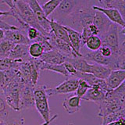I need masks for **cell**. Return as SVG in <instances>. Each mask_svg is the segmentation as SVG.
I'll return each instance as SVG.
<instances>
[{"mask_svg":"<svg viewBox=\"0 0 125 125\" xmlns=\"http://www.w3.org/2000/svg\"><path fill=\"white\" fill-rule=\"evenodd\" d=\"M84 45L86 46V48L90 50V52H95L101 48L103 43H102V40L99 36L92 35L86 41Z\"/></svg>","mask_w":125,"mask_h":125,"instance_id":"4316f807","label":"cell"},{"mask_svg":"<svg viewBox=\"0 0 125 125\" xmlns=\"http://www.w3.org/2000/svg\"><path fill=\"white\" fill-rule=\"evenodd\" d=\"M96 3H98V1H88L85 5L74 10L62 25L69 27L81 33L84 27L93 23L95 10L92 9V6H96Z\"/></svg>","mask_w":125,"mask_h":125,"instance_id":"6da1fadb","label":"cell"},{"mask_svg":"<svg viewBox=\"0 0 125 125\" xmlns=\"http://www.w3.org/2000/svg\"><path fill=\"white\" fill-rule=\"evenodd\" d=\"M0 125H2V124H1V123H0Z\"/></svg>","mask_w":125,"mask_h":125,"instance_id":"f35d334b","label":"cell"},{"mask_svg":"<svg viewBox=\"0 0 125 125\" xmlns=\"http://www.w3.org/2000/svg\"><path fill=\"white\" fill-rule=\"evenodd\" d=\"M98 3L103 6L100 7L117 10L122 17L125 18V0H99Z\"/></svg>","mask_w":125,"mask_h":125,"instance_id":"ffe728a7","label":"cell"},{"mask_svg":"<svg viewBox=\"0 0 125 125\" xmlns=\"http://www.w3.org/2000/svg\"><path fill=\"white\" fill-rule=\"evenodd\" d=\"M66 57L60 52H59L56 49H52L49 52L43 53L42 56L39 58V60L48 64L52 65H61L63 64L66 61Z\"/></svg>","mask_w":125,"mask_h":125,"instance_id":"7c38bea8","label":"cell"},{"mask_svg":"<svg viewBox=\"0 0 125 125\" xmlns=\"http://www.w3.org/2000/svg\"><path fill=\"white\" fill-rule=\"evenodd\" d=\"M105 99L114 100L121 104L125 105V84H124V82L116 89L108 91L105 93Z\"/></svg>","mask_w":125,"mask_h":125,"instance_id":"44dd1931","label":"cell"},{"mask_svg":"<svg viewBox=\"0 0 125 125\" xmlns=\"http://www.w3.org/2000/svg\"><path fill=\"white\" fill-rule=\"evenodd\" d=\"M48 88L46 85H35L33 90V95L34 101L48 99L49 96L47 95L46 88Z\"/></svg>","mask_w":125,"mask_h":125,"instance_id":"f546056e","label":"cell"},{"mask_svg":"<svg viewBox=\"0 0 125 125\" xmlns=\"http://www.w3.org/2000/svg\"><path fill=\"white\" fill-rule=\"evenodd\" d=\"M41 34H42L39 32L37 29H35L34 27H29L26 31V36L31 42H34Z\"/></svg>","mask_w":125,"mask_h":125,"instance_id":"1f68e13d","label":"cell"},{"mask_svg":"<svg viewBox=\"0 0 125 125\" xmlns=\"http://www.w3.org/2000/svg\"><path fill=\"white\" fill-rule=\"evenodd\" d=\"M16 7L20 13V15L22 18V20L24 21L27 25H29L31 27L37 29L39 32L42 34L43 35H47L49 33L45 32L42 27L39 26L38 23L34 15V13L31 7L28 6V4L26 2V1H23V0H18V1H13Z\"/></svg>","mask_w":125,"mask_h":125,"instance_id":"5b68a950","label":"cell"},{"mask_svg":"<svg viewBox=\"0 0 125 125\" xmlns=\"http://www.w3.org/2000/svg\"><path fill=\"white\" fill-rule=\"evenodd\" d=\"M4 39L10 42L14 45H29L31 42L28 40L26 35L21 32L19 29L17 30H10L5 31Z\"/></svg>","mask_w":125,"mask_h":125,"instance_id":"4fadbf2b","label":"cell"},{"mask_svg":"<svg viewBox=\"0 0 125 125\" xmlns=\"http://www.w3.org/2000/svg\"><path fill=\"white\" fill-rule=\"evenodd\" d=\"M62 106L69 114H73L81 109V99L76 95H70L64 99Z\"/></svg>","mask_w":125,"mask_h":125,"instance_id":"ac0fdd59","label":"cell"},{"mask_svg":"<svg viewBox=\"0 0 125 125\" xmlns=\"http://www.w3.org/2000/svg\"><path fill=\"white\" fill-rule=\"evenodd\" d=\"M34 86L31 84H23L20 86V112L34 106L33 90Z\"/></svg>","mask_w":125,"mask_h":125,"instance_id":"52a82bcc","label":"cell"},{"mask_svg":"<svg viewBox=\"0 0 125 125\" xmlns=\"http://www.w3.org/2000/svg\"><path fill=\"white\" fill-rule=\"evenodd\" d=\"M63 65H64V67L66 70V72H67L69 74V77H73L77 73V71L75 70V68L73 67V66L71 63H70L68 62H65Z\"/></svg>","mask_w":125,"mask_h":125,"instance_id":"836d02e7","label":"cell"},{"mask_svg":"<svg viewBox=\"0 0 125 125\" xmlns=\"http://www.w3.org/2000/svg\"><path fill=\"white\" fill-rule=\"evenodd\" d=\"M88 1H61L60 5L56 9L52 15L50 16L51 20L62 24L69 16L73 12L82 6L85 5Z\"/></svg>","mask_w":125,"mask_h":125,"instance_id":"3957f363","label":"cell"},{"mask_svg":"<svg viewBox=\"0 0 125 125\" xmlns=\"http://www.w3.org/2000/svg\"><path fill=\"white\" fill-rule=\"evenodd\" d=\"M92 9L94 10L99 11L101 12L102 13H103L112 23H115V24L120 26L121 28H125L124 19L122 17V16L120 15V13L117 10L113 9L103 8L99 6H93Z\"/></svg>","mask_w":125,"mask_h":125,"instance_id":"30bf717a","label":"cell"},{"mask_svg":"<svg viewBox=\"0 0 125 125\" xmlns=\"http://www.w3.org/2000/svg\"><path fill=\"white\" fill-rule=\"evenodd\" d=\"M110 72L111 70L106 67V66L96 63H89V62L87 67V70H86V73H91L95 77L103 80L106 79Z\"/></svg>","mask_w":125,"mask_h":125,"instance_id":"e0dca14e","label":"cell"},{"mask_svg":"<svg viewBox=\"0 0 125 125\" xmlns=\"http://www.w3.org/2000/svg\"><path fill=\"white\" fill-rule=\"evenodd\" d=\"M58 117V114H55V115H53L52 116H51V119H50V120L49 121H48V122H44L43 124H42L41 125H49L52 122V121H54L55 120H56V118Z\"/></svg>","mask_w":125,"mask_h":125,"instance_id":"e575fe53","label":"cell"},{"mask_svg":"<svg viewBox=\"0 0 125 125\" xmlns=\"http://www.w3.org/2000/svg\"><path fill=\"white\" fill-rule=\"evenodd\" d=\"M105 92H103L102 90L96 88H91L88 90L85 95L81 98V99L88 102H94L98 104L105 99Z\"/></svg>","mask_w":125,"mask_h":125,"instance_id":"7402d4cb","label":"cell"},{"mask_svg":"<svg viewBox=\"0 0 125 125\" xmlns=\"http://www.w3.org/2000/svg\"><path fill=\"white\" fill-rule=\"evenodd\" d=\"M125 80V69L111 70L108 77L105 79L107 88L109 91L114 90L122 84Z\"/></svg>","mask_w":125,"mask_h":125,"instance_id":"8fae6325","label":"cell"},{"mask_svg":"<svg viewBox=\"0 0 125 125\" xmlns=\"http://www.w3.org/2000/svg\"><path fill=\"white\" fill-rule=\"evenodd\" d=\"M0 123L2 125H23L24 119L17 112L11 109L7 105L0 90Z\"/></svg>","mask_w":125,"mask_h":125,"instance_id":"7a4b0ae2","label":"cell"},{"mask_svg":"<svg viewBox=\"0 0 125 125\" xmlns=\"http://www.w3.org/2000/svg\"><path fill=\"white\" fill-rule=\"evenodd\" d=\"M78 84V79L75 77H68L62 83L54 88H47L46 93L48 96L63 95L75 92Z\"/></svg>","mask_w":125,"mask_h":125,"instance_id":"8992f818","label":"cell"},{"mask_svg":"<svg viewBox=\"0 0 125 125\" xmlns=\"http://www.w3.org/2000/svg\"><path fill=\"white\" fill-rule=\"evenodd\" d=\"M99 106V113L98 116L103 117L110 113H115L116 111H119L120 109H125V105H123L118 102L110 99H104L103 101H101L99 103H98Z\"/></svg>","mask_w":125,"mask_h":125,"instance_id":"9c48e42d","label":"cell"},{"mask_svg":"<svg viewBox=\"0 0 125 125\" xmlns=\"http://www.w3.org/2000/svg\"><path fill=\"white\" fill-rule=\"evenodd\" d=\"M68 125H74V124H72V123H70Z\"/></svg>","mask_w":125,"mask_h":125,"instance_id":"74e56055","label":"cell"},{"mask_svg":"<svg viewBox=\"0 0 125 125\" xmlns=\"http://www.w3.org/2000/svg\"><path fill=\"white\" fill-rule=\"evenodd\" d=\"M14 46V44L6 40V39H3L2 41L0 42V59L8 58Z\"/></svg>","mask_w":125,"mask_h":125,"instance_id":"f1b7e54d","label":"cell"},{"mask_svg":"<svg viewBox=\"0 0 125 125\" xmlns=\"http://www.w3.org/2000/svg\"><path fill=\"white\" fill-rule=\"evenodd\" d=\"M34 106L38 110L42 117V119L44 120L45 122H48L50 120V108L49 105L48 99H43V100H38L34 101Z\"/></svg>","mask_w":125,"mask_h":125,"instance_id":"603a6c76","label":"cell"},{"mask_svg":"<svg viewBox=\"0 0 125 125\" xmlns=\"http://www.w3.org/2000/svg\"><path fill=\"white\" fill-rule=\"evenodd\" d=\"M111 22L107 19L105 16L101 12L95 10L93 17V24L99 30V37L101 38L108 31L111 25Z\"/></svg>","mask_w":125,"mask_h":125,"instance_id":"5bb4252c","label":"cell"},{"mask_svg":"<svg viewBox=\"0 0 125 125\" xmlns=\"http://www.w3.org/2000/svg\"><path fill=\"white\" fill-rule=\"evenodd\" d=\"M26 2L28 4V6L31 7V9L32 10L34 15L35 17V19L38 22L42 28L44 30L45 32L50 33L51 31V27H50V20L47 18L43 11L41 9L40 3L38 1L35 0H28L26 1Z\"/></svg>","mask_w":125,"mask_h":125,"instance_id":"ba28073f","label":"cell"},{"mask_svg":"<svg viewBox=\"0 0 125 125\" xmlns=\"http://www.w3.org/2000/svg\"><path fill=\"white\" fill-rule=\"evenodd\" d=\"M8 58L13 60H19L21 62H27L31 60L28 54V45H15L14 48L11 51Z\"/></svg>","mask_w":125,"mask_h":125,"instance_id":"9a60e30c","label":"cell"},{"mask_svg":"<svg viewBox=\"0 0 125 125\" xmlns=\"http://www.w3.org/2000/svg\"><path fill=\"white\" fill-rule=\"evenodd\" d=\"M60 0H51V1L46 2L43 4H40L41 9L47 18L50 17L53 12L56 10L58 6L60 5Z\"/></svg>","mask_w":125,"mask_h":125,"instance_id":"d4e9b609","label":"cell"},{"mask_svg":"<svg viewBox=\"0 0 125 125\" xmlns=\"http://www.w3.org/2000/svg\"><path fill=\"white\" fill-rule=\"evenodd\" d=\"M8 14H9V12L7 11H2L0 10V17H8Z\"/></svg>","mask_w":125,"mask_h":125,"instance_id":"8d00e7d4","label":"cell"},{"mask_svg":"<svg viewBox=\"0 0 125 125\" xmlns=\"http://www.w3.org/2000/svg\"><path fill=\"white\" fill-rule=\"evenodd\" d=\"M17 69L16 68V72L13 79L8 84L5 88L2 90V93L3 95L7 105L13 109V110L20 112L19 109V103H20V86L21 84L17 78Z\"/></svg>","mask_w":125,"mask_h":125,"instance_id":"277c9868","label":"cell"},{"mask_svg":"<svg viewBox=\"0 0 125 125\" xmlns=\"http://www.w3.org/2000/svg\"><path fill=\"white\" fill-rule=\"evenodd\" d=\"M64 27L68 33L70 43V45H71L73 51L78 56H82V55L81 54V49H82L81 33L72 28H70L69 27L64 26Z\"/></svg>","mask_w":125,"mask_h":125,"instance_id":"2e32d148","label":"cell"},{"mask_svg":"<svg viewBox=\"0 0 125 125\" xmlns=\"http://www.w3.org/2000/svg\"><path fill=\"white\" fill-rule=\"evenodd\" d=\"M99 52L105 58H110L113 56L112 50L105 45H102V47L99 49Z\"/></svg>","mask_w":125,"mask_h":125,"instance_id":"d6a6232c","label":"cell"},{"mask_svg":"<svg viewBox=\"0 0 125 125\" xmlns=\"http://www.w3.org/2000/svg\"><path fill=\"white\" fill-rule=\"evenodd\" d=\"M44 52L45 51L42 45L38 42H31V44L28 45V54L31 59L38 60L42 56Z\"/></svg>","mask_w":125,"mask_h":125,"instance_id":"cb8c5ba5","label":"cell"},{"mask_svg":"<svg viewBox=\"0 0 125 125\" xmlns=\"http://www.w3.org/2000/svg\"><path fill=\"white\" fill-rule=\"evenodd\" d=\"M120 119H125V109H120L119 111H116L105 116H103L102 125H107L110 123L116 122V121Z\"/></svg>","mask_w":125,"mask_h":125,"instance_id":"484cf974","label":"cell"},{"mask_svg":"<svg viewBox=\"0 0 125 125\" xmlns=\"http://www.w3.org/2000/svg\"><path fill=\"white\" fill-rule=\"evenodd\" d=\"M50 27H51V31H52V32L55 37L60 39V40H62V42H66V44H68L71 47L68 37V33L65 29L64 26L60 24V23L52 21V20H50Z\"/></svg>","mask_w":125,"mask_h":125,"instance_id":"d6986e66","label":"cell"},{"mask_svg":"<svg viewBox=\"0 0 125 125\" xmlns=\"http://www.w3.org/2000/svg\"><path fill=\"white\" fill-rule=\"evenodd\" d=\"M23 62L19 60H13L10 58L0 59V71H6L13 68H17L20 63Z\"/></svg>","mask_w":125,"mask_h":125,"instance_id":"83f0119b","label":"cell"},{"mask_svg":"<svg viewBox=\"0 0 125 125\" xmlns=\"http://www.w3.org/2000/svg\"><path fill=\"white\" fill-rule=\"evenodd\" d=\"M113 125H125V119H120L114 122Z\"/></svg>","mask_w":125,"mask_h":125,"instance_id":"d590c367","label":"cell"},{"mask_svg":"<svg viewBox=\"0 0 125 125\" xmlns=\"http://www.w3.org/2000/svg\"><path fill=\"white\" fill-rule=\"evenodd\" d=\"M91 88V87L88 84V83L86 81H83V80H80L78 79V84H77V88L76 90V95L77 97H79L81 99V98L83 97L85 93L87 92V91Z\"/></svg>","mask_w":125,"mask_h":125,"instance_id":"4dcf8cb0","label":"cell"}]
</instances>
